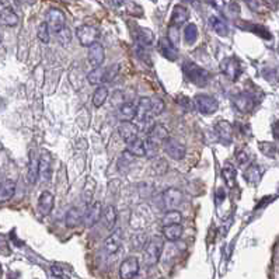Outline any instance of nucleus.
Returning <instances> with one entry per match:
<instances>
[{
	"mask_svg": "<svg viewBox=\"0 0 279 279\" xmlns=\"http://www.w3.org/2000/svg\"><path fill=\"white\" fill-rule=\"evenodd\" d=\"M164 249V241L160 236H153L146 243L143 249V261L146 267H154L160 257Z\"/></svg>",
	"mask_w": 279,
	"mask_h": 279,
	"instance_id": "1",
	"label": "nucleus"
},
{
	"mask_svg": "<svg viewBox=\"0 0 279 279\" xmlns=\"http://www.w3.org/2000/svg\"><path fill=\"white\" fill-rule=\"evenodd\" d=\"M183 72L187 79L198 87H205L211 79V75H209L208 70L198 66L194 62H185L183 65Z\"/></svg>",
	"mask_w": 279,
	"mask_h": 279,
	"instance_id": "2",
	"label": "nucleus"
},
{
	"mask_svg": "<svg viewBox=\"0 0 279 279\" xmlns=\"http://www.w3.org/2000/svg\"><path fill=\"white\" fill-rule=\"evenodd\" d=\"M118 65L115 66H108V68H94L88 75H87V80L90 84H103L106 82L112 80L115 75L118 73Z\"/></svg>",
	"mask_w": 279,
	"mask_h": 279,
	"instance_id": "3",
	"label": "nucleus"
},
{
	"mask_svg": "<svg viewBox=\"0 0 279 279\" xmlns=\"http://www.w3.org/2000/svg\"><path fill=\"white\" fill-rule=\"evenodd\" d=\"M221 70L224 76L227 77L231 82H236L241 75V65L240 60L236 56H229L223 59L221 63Z\"/></svg>",
	"mask_w": 279,
	"mask_h": 279,
	"instance_id": "4",
	"label": "nucleus"
},
{
	"mask_svg": "<svg viewBox=\"0 0 279 279\" xmlns=\"http://www.w3.org/2000/svg\"><path fill=\"white\" fill-rule=\"evenodd\" d=\"M47 23H48L49 29L52 32L59 34L62 29L66 27V17H65V14H63L62 10L52 7L47 13Z\"/></svg>",
	"mask_w": 279,
	"mask_h": 279,
	"instance_id": "5",
	"label": "nucleus"
},
{
	"mask_svg": "<svg viewBox=\"0 0 279 279\" xmlns=\"http://www.w3.org/2000/svg\"><path fill=\"white\" fill-rule=\"evenodd\" d=\"M195 106L199 110V112L209 115V114H213L215 111H218L219 103L216 98L208 96V94H198V96H195Z\"/></svg>",
	"mask_w": 279,
	"mask_h": 279,
	"instance_id": "6",
	"label": "nucleus"
},
{
	"mask_svg": "<svg viewBox=\"0 0 279 279\" xmlns=\"http://www.w3.org/2000/svg\"><path fill=\"white\" fill-rule=\"evenodd\" d=\"M163 149L173 160H183L187 153V149L181 142L175 140L173 138H167L163 142Z\"/></svg>",
	"mask_w": 279,
	"mask_h": 279,
	"instance_id": "7",
	"label": "nucleus"
},
{
	"mask_svg": "<svg viewBox=\"0 0 279 279\" xmlns=\"http://www.w3.org/2000/svg\"><path fill=\"white\" fill-rule=\"evenodd\" d=\"M162 199H163L164 209L173 211V209H177L183 202V193L178 188H168L163 193Z\"/></svg>",
	"mask_w": 279,
	"mask_h": 279,
	"instance_id": "8",
	"label": "nucleus"
},
{
	"mask_svg": "<svg viewBox=\"0 0 279 279\" xmlns=\"http://www.w3.org/2000/svg\"><path fill=\"white\" fill-rule=\"evenodd\" d=\"M98 35H100L98 29L93 26H82L77 28V38L80 45L83 47H91L93 44H96Z\"/></svg>",
	"mask_w": 279,
	"mask_h": 279,
	"instance_id": "9",
	"label": "nucleus"
},
{
	"mask_svg": "<svg viewBox=\"0 0 279 279\" xmlns=\"http://www.w3.org/2000/svg\"><path fill=\"white\" fill-rule=\"evenodd\" d=\"M153 111H152V98L149 97H142L136 107V119L139 122H150L153 118Z\"/></svg>",
	"mask_w": 279,
	"mask_h": 279,
	"instance_id": "10",
	"label": "nucleus"
},
{
	"mask_svg": "<svg viewBox=\"0 0 279 279\" xmlns=\"http://www.w3.org/2000/svg\"><path fill=\"white\" fill-rule=\"evenodd\" d=\"M139 272V260L136 257H128L119 267L121 279H134Z\"/></svg>",
	"mask_w": 279,
	"mask_h": 279,
	"instance_id": "11",
	"label": "nucleus"
},
{
	"mask_svg": "<svg viewBox=\"0 0 279 279\" xmlns=\"http://www.w3.org/2000/svg\"><path fill=\"white\" fill-rule=\"evenodd\" d=\"M101 215H103V205H101V202L97 201L93 205H87L83 222H84L87 227H93L96 223L101 221Z\"/></svg>",
	"mask_w": 279,
	"mask_h": 279,
	"instance_id": "12",
	"label": "nucleus"
},
{
	"mask_svg": "<svg viewBox=\"0 0 279 279\" xmlns=\"http://www.w3.org/2000/svg\"><path fill=\"white\" fill-rule=\"evenodd\" d=\"M215 132L218 139L221 140L223 144H230L231 139H233V126L230 122H227L226 119H221L215 124Z\"/></svg>",
	"mask_w": 279,
	"mask_h": 279,
	"instance_id": "13",
	"label": "nucleus"
},
{
	"mask_svg": "<svg viewBox=\"0 0 279 279\" xmlns=\"http://www.w3.org/2000/svg\"><path fill=\"white\" fill-rule=\"evenodd\" d=\"M87 59H88V63L93 66V68H100L103 66L104 63V59H106V54H104V48L101 44H93L91 47H88V55H87Z\"/></svg>",
	"mask_w": 279,
	"mask_h": 279,
	"instance_id": "14",
	"label": "nucleus"
},
{
	"mask_svg": "<svg viewBox=\"0 0 279 279\" xmlns=\"http://www.w3.org/2000/svg\"><path fill=\"white\" fill-rule=\"evenodd\" d=\"M121 244H122V231L119 230V229H116L112 234H110L107 237L103 249H104V251H106L108 255H114L121 249Z\"/></svg>",
	"mask_w": 279,
	"mask_h": 279,
	"instance_id": "15",
	"label": "nucleus"
},
{
	"mask_svg": "<svg viewBox=\"0 0 279 279\" xmlns=\"http://www.w3.org/2000/svg\"><path fill=\"white\" fill-rule=\"evenodd\" d=\"M233 103H234L236 108H237L240 112H244V114H247V112L252 111V108L255 106V100H254V97L251 96V94H249V93H240V94L234 96Z\"/></svg>",
	"mask_w": 279,
	"mask_h": 279,
	"instance_id": "16",
	"label": "nucleus"
},
{
	"mask_svg": "<svg viewBox=\"0 0 279 279\" xmlns=\"http://www.w3.org/2000/svg\"><path fill=\"white\" fill-rule=\"evenodd\" d=\"M157 48H159V52L163 55L164 58L168 59V60H177L178 59V51L175 48V45L173 44V41L168 38H162L159 39V45H157Z\"/></svg>",
	"mask_w": 279,
	"mask_h": 279,
	"instance_id": "17",
	"label": "nucleus"
},
{
	"mask_svg": "<svg viewBox=\"0 0 279 279\" xmlns=\"http://www.w3.org/2000/svg\"><path fill=\"white\" fill-rule=\"evenodd\" d=\"M39 175L44 181H49L52 175V157L47 150H44L39 156Z\"/></svg>",
	"mask_w": 279,
	"mask_h": 279,
	"instance_id": "18",
	"label": "nucleus"
},
{
	"mask_svg": "<svg viewBox=\"0 0 279 279\" xmlns=\"http://www.w3.org/2000/svg\"><path fill=\"white\" fill-rule=\"evenodd\" d=\"M188 17H190V11L185 6H183V4L174 6L171 19H170V27H180L181 24L187 23Z\"/></svg>",
	"mask_w": 279,
	"mask_h": 279,
	"instance_id": "19",
	"label": "nucleus"
},
{
	"mask_svg": "<svg viewBox=\"0 0 279 279\" xmlns=\"http://www.w3.org/2000/svg\"><path fill=\"white\" fill-rule=\"evenodd\" d=\"M0 23L7 26V27H14V26L19 24V16L16 14V11L11 7L0 4Z\"/></svg>",
	"mask_w": 279,
	"mask_h": 279,
	"instance_id": "20",
	"label": "nucleus"
},
{
	"mask_svg": "<svg viewBox=\"0 0 279 279\" xmlns=\"http://www.w3.org/2000/svg\"><path fill=\"white\" fill-rule=\"evenodd\" d=\"M147 138L154 140L156 143H160V142H164L168 138V131H167V128L163 124H154L153 126L149 128Z\"/></svg>",
	"mask_w": 279,
	"mask_h": 279,
	"instance_id": "21",
	"label": "nucleus"
},
{
	"mask_svg": "<svg viewBox=\"0 0 279 279\" xmlns=\"http://www.w3.org/2000/svg\"><path fill=\"white\" fill-rule=\"evenodd\" d=\"M118 132H119V136L125 140V142H129L132 139L138 138V126L135 124H132L131 121H124L119 128H118Z\"/></svg>",
	"mask_w": 279,
	"mask_h": 279,
	"instance_id": "22",
	"label": "nucleus"
},
{
	"mask_svg": "<svg viewBox=\"0 0 279 279\" xmlns=\"http://www.w3.org/2000/svg\"><path fill=\"white\" fill-rule=\"evenodd\" d=\"M54 202H55L54 195L49 193V191H44V193L39 195V199H38L39 212H41L44 216L49 215V213L52 212V209H54Z\"/></svg>",
	"mask_w": 279,
	"mask_h": 279,
	"instance_id": "23",
	"label": "nucleus"
},
{
	"mask_svg": "<svg viewBox=\"0 0 279 279\" xmlns=\"http://www.w3.org/2000/svg\"><path fill=\"white\" fill-rule=\"evenodd\" d=\"M222 178L224 180V183L230 190H233L237 185V173H236V168L230 163H227L222 168Z\"/></svg>",
	"mask_w": 279,
	"mask_h": 279,
	"instance_id": "24",
	"label": "nucleus"
},
{
	"mask_svg": "<svg viewBox=\"0 0 279 279\" xmlns=\"http://www.w3.org/2000/svg\"><path fill=\"white\" fill-rule=\"evenodd\" d=\"M101 222L104 223L106 229H108V230L114 229V226H115L116 223V209L114 205H108L106 209L103 211Z\"/></svg>",
	"mask_w": 279,
	"mask_h": 279,
	"instance_id": "25",
	"label": "nucleus"
},
{
	"mask_svg": "<svg viewBox=\"0 0 279 279\" xmlns=\"http://www.w3.org/2000/svg\"><path fill=\"white\" fill-rule=\"evenodd\" d=\"M39 175V159L37 157V154L34 150H31L29 153V162H28V181L31 184H34L37 181Z\"/></svg>",
	"mask_w": 279,
	"mask_h": 279,
	"instance_id": "26",
	"label": "nucleus"
},
{
	"mask_svg": "<svg viewBox=\"0 0 279 279\" xmlns=\"http://www.w3.org/2000/svg\"><path fill=\"white\" fill-rule=\"evenodd\" d=\"M183 226L181 223L178 224H168V226H163V236L168 241H177L181 239L183 236Z\"/></svg>",
	"mask_w": 279,
	"mask_h": 279,
	"instance_id": "27",
	"label": "nucleus"
},
{
	"mask_svg": "<svg viewBox=\"0 0 279 279\" xmlns=\"http://www.w3.org/2000/svg\"><path fill=\"white\" fill-rule=\"evenodd\" d=\"M84 219V211L79 209V208H72L69 209L68 213H66V226L68 227H76L80 224V222H83Z\"/></svg>",
	"mask_w": 279,
	"mask_h": 279,
	"instance_id": "28",
	"label": "nucleus"
},
{
	"mask_svg": "<svg viewBox=\"0 0 279 279\" xmlns=\"http://www.w3.org/2000/svg\"><path fill=\"white\" fill-rule=\"evenodd\" d=\"M261 177H262V170H261L260 166H257V164H251V166H249V168L244 171V178L251 185H257L260 183Z\"/></svg>",
	"mask_w": 279,
	"mask_h": 279,
	"instance_id": "29",
	"label": "nucleus"
},
{
	"mask_svg": "<svg viewBox=\"0 0 279 279\" xmlns=\"http://www.w3.org/2000/svg\"><path fill=\"white\" fill-rule=\"evenodd\" d=\"M16 194V183L11 180H6L0 184V202H6L11 199Z\"/></svg>",
	"mask_w": 279,
	"mask_h": 279,
	"instance_id": "30",
	"label": "nucleus"
},
{
	"mask_svg": "<svg viewBox=\"0 0 279 279\" xmlns=\"http://www.w3.org/2000/svg\"><path fill=\"white\" fill-rule=\"evenodd\" d=\"M135 37L138 39V42L143 47H149L152 45L154 41V34L149 28H142V27H138L135 31Z\"/></svg>",
	"mask_w": 279,
	"mask_h": 279,
	"instance_id": "31",
	"label": "nucleus"
},
{
	"mask_svg": "<svg viewBox=\"0 0 279 279\" xmlns=\"http://www.w3.org/2000/svg\"><path fill=\"white\" fill-rule=\"evenodd\" d=\"M126 150L131 154H134L135 157L146 156V153H144V140H140L139 138H135V139L126 142Z\"/></svg>",
	"mask_w": 279,
	"mask_h": 279,
	"instance_id": "32",
	"label": "nucleus"
},
{
	"mask_svg": "<svg viewBox=\"0 0 279 279\" xmlns=\"http://www.w3.org/2000/svg\"><path fill=\"white\" fill-rule=\"evenodd\" d=\"M118 114L122 121H131L136 116V107L132 103H122L119 106Z\"/></svg>",
	"mask_w": 279,
	"mask_h": 279,
	"instance_id": "33",
	"label": "nucleus"
},
{
	"mask_svg": "<svg viewBox=\"0 0 279 279\" xmlns=\"http://www.w3.org/2000/svg\"><path fill=\"white\" fill-rule=\"evenodd\" d=\"M134 160H135V156L129 153L128 150L121 154V157L118 159V163H116L119 173H126L131 168V166L134 164Z\"/></svg>",
	"mask_w": 279,
	"mask_h": 279,
	"instance_id": "34",
	"label": "nucleus"
},
{
	"mask_svg": "<svg viewBox=\"0 0 279 279\" xmlns=\"http://www.w3.org/2000/svg\"><path fill=\"white\" fill-rule=\"evenodd\" d=\"M209 21H211L212 28L215 29V32H216L218 35L226 37V35L229 34V27H227V24H226L222 19L216 17V16H212Z\"/></svg>",
	"mask_w": 279,
	"mask_h": 279,
	"instance_id": "35",
	"label": "nucleus"
},
{
	"mask_svg": "<svg viewBox=\"0 0 279 279\" xmlns=\"http://www.w3.org/2000/svg\"><path fill=\"white\" fill-rule=\"evenodd\" d=\"M147 241H149V239H147L146 233H136L131 237V249L135 251L143 250Z\"/></svg>",
	"mask_w": 279,
	"mask_h": 279,
	"instance_id": "36",
	"label": "nucleus"
},
{
	"mask_svg": "<svg viewBox=\"0 0 279 279\" xmlns=\"http://www.w3.org/2000/svg\"><path fill=\"white\" fill-rule=\"evenodd\" d=\"M181 221H183L181 212L173 209V211H167L162 223H163V226H168V224H178V223H181Z\"/></svg>",
	"mask_w": 279,
	"mask_h": 279,
	"instance_id": "37",
	"label": "nucleus"
},
{
	"mask_svg": "<svg viewBox=\"0 0 279 279\" xmlns=\"http://www.w3.org/2000/svg\"><path fill=\"white\" fill-rule=\"evenodd\" d=\"M107 98H108V90H107V87L100 86L96 91H94V94H93V106L96 107V108L103 107V104L107 101Z\"/></svg>",
	"mask_w": 279,
	"mask_h": 279,
	"instance_id": "38",
	"label": "nucleus"
},
{
	"mask_svg": "<svg viewBox=\"0 0 279 279\" xmlns=\"http://www.w3.org/2000/svg\"><path fill=\"white\" fill-rule=\"evenodd\" d=\"M258 149H260L261 152L265 154L267 157H271V159L278 157V147L275 146V143H272V142H260V143H258Z\"/></svg>",
	"mask_w": 279,
	"mask_h": 279,
	"instance_id": "39",
	"label": "nucleus"
},
{
	"mask_svg": "<svg viewBox=\"0 0 279 279\" xmlns=\"http://www.w3.org/2000/svg\"><path fill=\"white\" fill-rule=\"evenodd\" d=\"M196 38H198V27L191 23L184 28V39L187 44H194Z\"/></svg>",
	"mask_w": 279,
	"mask_h": 279,
	"instance_id": "40",
	"label": "nucleus"
},
{
	"mask_svg": "<svg viewBox=\"0 0 279 279\" xmlns=\"http://www.w3.org/2000/svg\"><path fill=\"white\" fill-rule=\"evenodd\" d=\"M94 190H96V181L93 178H87L84 190H83V196H84V202L86 205H90V201L94 195Z\"/></svg>",
	"mask_w": 279,
	"mask_h": 279,
	"instance_id": "41",
	"label": "nucleus"
},
{
	"mask_svg": "<svg viewBox=\"0 0 279 279\" xmlns=\"http://www.w3.org/2000/svg\"><path fill=\"white\" fill-rule=\"evenodd\" d=\"M144 153L147 156V159H153L159 153V143H156L152 139H146L144 140Z\"/></svg>",
	"mask_w": 279,
	"mask_h": 279,
	"instance_id": "42",
	"label": "nucleus"
},
{
	"mask_svg": "<svg viewBox=\"0 0 279 279\" xmlns=\"http://www.w3.org/2000/svg\"><path fill=\"white\" fill-rule=\"evenodd\" d=\"M49 26L48 23H41L38 26V31H37V37L41 42L48 44L49 42Z\"/></svg>",
	"mask_w": 279,
	"mask_h": 279,
	"instance_id": "43",
	"label": "nucleus"
},
{
	"mask_svg": "<svg viewBox=\"0 0 279 279\" xmlns=\"http://www.w3.org/2000/svg\"><path fill=\"white\" fill-rule=\"evenodd\" d=\"M236 160L239 166H244V164H249L251 160V153L250 150L247 149H241L239 152H236Z\"/></svg>",
	"mask_w": 279,
	"mask_h": 279,
	"instance_id": "44",
	"label": "nucleus"
},
{
	"mask_svg": "<svg viewBox=\"0 0 279 279\" xmlns=\"http://www.w3.org/2000/svg\"><path fill=\"white\" fill-rule=\"evenodd\" d=\"M152 111H153V115H160L164 111V103L162 98L159 97H152Z\"/></svg>",
	"mask_w": 279,
	"mask_h": 279,
	"instance_id": "45",
	"label": "nucleus"
},
{
	"mask_svg": "<svg viewBox=\"0 0 279 279\" xmlns=\"http://www.w3.org/2000/svg\"><path fill=\"white\" fill-rule=\"evenodd\" d=\"M167 168H168L167 162L163 160V159H159V160L156 162V164H153V170L156 171V174H159V175H163V174H166Z\"/></svg>",
	"mask_w": 279,
	"mask_h": 279,
	"instance_id": "46",
	"label": "nucleus"
},
{
	"mask_svg": "<svg viewBox=\"0 0 279 279\" xmlns=\"http://www.w3.org/2000/svg\"><path fill=\"white\" fill-rule=\"evenodd\" d=\"M59 37V39H60V42L62 44H68V42H70V39H72V35H70V31H69L66 27L62 29L59 34H56Z\"/></svg>",
	"mask_w": 279,
	"mask_h": 279,
	"instance_id": "47",
	"label": "nucleus"
},
{
	"mask_svg": "<svg viewBox=\"0 0 279 279\" xmlns=\"http://www.w3.org/2000/svg\"><path fill=\"white\" fill-rule=\"evenodd\" d=\"M52 274H54L55 277H59V278H65V277H63V271L60 270L59 267H56V265L52 267Z\"/></svg>",
	"mask_w": 279,
	"mask_h": 279,
	"instance_id": "48",
	"label": "nucleus"
},
{
	"mask_svg": "<svg viewBox=\"0 0 279 279\" xmlns=\"http://www.w3.org/2000/svg\"><path fill=\"white\" fill-rule=\"evenodd\" d=\"M268 7H271V9H275L277 7V3H278V0H262Z\"/></svg>",
	"mask_w": 279,
	"mask_h": 279,
	"instance_id": "49",
	"label": "nucleus"
},
{
	"mask_svg": "<svg viewBox=\"0 0 279 279\" xmlns=\"http://www.w3.org/2000/svg\"><path fill=\"white\" fill-rule=\"evenodd\" d=\"M272 129H274V132H272V134H274V136H275V139H278L279 140V121L274 124V128H272Z\"/></svg>",
	"mask_w": 279,
	"mask_h": 279,
	"instance_id": "50",
	"label": "nucleus"
},
{
	"mask_svg": "<svg viewBox=\"0 0 279 279\" xmlns=\"http://www.w3.org/2000/svg\"><path fill=\"white\" fill-rule=\"evenodd\" d=\"M216 198H218V203H221L223 201V190H218V193H216Z\"/></svg>",
	"mask_w": 279,
	"mask_h": 279,
	"instance_id": "51",
	"label": "nucleus"
},
{
	"mask_svg": "<svg viewBox=\"0 0 279 279\" xmlns=\"http://www.w3.org/2000/svg\"><path fill=\"white\" fill-rule=\"evenodd\" d=\"M112 1V4L115 6V7H121L122 4H124V0H111Z\"/></svg>",
	"mask_w": 279,
	"mask_h": 279,
	"instance_id": "52",
	"label": "nucleus"
},
{
	"mask_svg": "<svg viewBox=\"0 0 279 279\" xmlns=\"http://www.w3.org/2000/svg\"><path fill=\"white\" fill-rule=\"evenodd\" d=\"M0 275H1V265H0Z\"/></svg>",
	"mask_w": 279,
	"mask_h": 279,
	"instance_id": "53",
	"label": "nucleus"
},
{
	"mask_svg": "<svg viewBox=\"0 0 279 279\" xmlns=\"http://www.w3.org/2000/svg\"><path fill=\"white\" fill-rule=\"evenodd\" d=\"M278 191H279V190H278Z\"/></svg>",
	"mask_w": 279,
	"mask_h": 279,
	"instance_id": "54",
	"label": "nucleus"
},
{
	"mask_svg": "<svg viewBox=\"0 0 279 279\" xmlns=\"http://www.w3.org/2000/svg\"><path fill=\"white\" fill-rule=\"evenodd\" d=\"M153 1H154V0H153Z\"/></svg>",
	"mask_w": 279,
	"mask_h": 279,
	"instance_id": "55",
	"label": "nucleus"
}]
</instances>
